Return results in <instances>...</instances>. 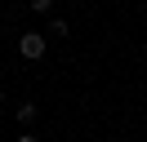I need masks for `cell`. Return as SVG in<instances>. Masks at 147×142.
I'll use <instances>...</instances> for the list:
<instances>
[{"label":"cell","mask_w":147,"mask_h":142,"mask_svg":"<svg viewBox=\"0 0 147 142\" xmlns=\"http://www.w3.org/2000/svg\"><path fill=\"white\" fill-rule=\"evenodd\" d=\"M0 102H5V84H0Z\"/></svg>","instance_id":"cell-6"},{"label":"cell","mask_w":147,"mask_h":142,"mask_svg":"<svg viewBox=\"0 0 147 142\" xmlns=\"http://www.w3.org/2000/svg\"><path fill=\"white\" fill-rule=\"evenodd\" d=\"M27 9H31V13H49V9H54V0H27Z\"/></svg>","instance_id":"cell-4"},{"label":"cell","mask_w":147,"mask_h":142,"mask_svg":"<svg viewBox=\"0 0 147 142\" xmlns=\"http://www.w3.org/2000/svg\"><path fill=\"white\" fill-rule=\"evenodd\" d=\"M0 27H5V22H0Z\"/></svg>","instance_id":"cell-7"},{"label":"cell","mask_w":147,"mask_h":142,"mask_svg":"<svg viewBox=\"0 0 147 142\" xmlns=\"http://www.w3.org/2000/svg\"><path fill=\"white\" fill-rule=\"evenodd\" d=\"M13 142H40V138H36V133H31V129H22V133H18V138H13Z\"/></svg>","instance_id":"cell-5"},{"label":"cell","mask_w":147,"mask_h":142,"mask_svg":"<svg viewBox=\"0 0 147 142\" xmlns=\"http://www.w3.org/2000/svg\"><path fill=\"white\" fill-rule=\"evenodd\" d=\"M49 36H54V40H58V36H67V22H63V18H54V22H49V31H45V40H49Z\"/></svg>","instance_id":"cell-3"},{"label":"cell","mask_w":147,"mask_h":142,"mask_svg":"<svg viewBox=\"0 0 147 142\" xmlns=\"http://www.w3.org/2000/svg\"><path fill=\"white\" fill-rule=\"evenodd\" d=\"M36 115H40L36 102H18V107H13V120H18V124H36Z\"/></svg>","instance_id":"cell-2"},{"label":"cell","mask_w":147,"mask_h":142,"mask_svg":"<svg viewBox=\"0 0 147 142\" xmlns=\"http://www.w3.org/2000/svg\"><path fill=\"white\" fill-rule=\"evenodd\" d=\"M18 53H22L27 62H40V58L49 53V40H45V31H22V36H18Z\"/></svg>","instance_id":"cell-1"}]
</instances>
